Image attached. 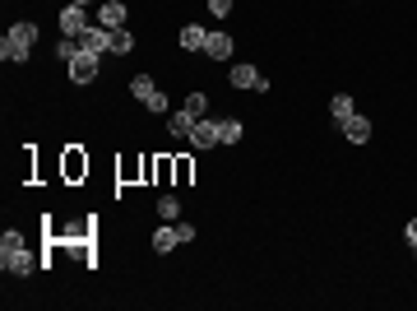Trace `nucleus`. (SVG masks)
<instances>
[{
  "mask_svg": "<svg viewBox=\"0 0 417 311\" xmlns=\"http://www.w3.org/2000/svg\"><path fill=\"white\" fill-rule=\"evenodd\" d=\"M176 237H181V242H195V223H176Z\"/></svg>",
  "mask_w": 417,
  "mask_h": 311,
  "instance_id": "24",
  "label": "nucleus"
},
{
  "mask_svg": "<svg viewBox=\"0 0 417 311\" xmlns=\"http://www.w3.org/2000/svg\"><path fill=\"white\" fill-rule=\"evenodd\" d=\"M413 251H417V246H413Z\"/></svg>",
  "mask_w": 417,
  "mask_h": 311,
  "instance_id": "27",
  "label": "nucleus"
},
{
  "mask_svg": "<svg viewBox=\"0 0 417 311\" xmlns=\"http://www.w3.org/2000/svg\"><path fill=\"white\" fill-rule=\"evenodd\" d=\"M111 33H116V28H102V23H88L84 33H79V47H84V51H93V56H107V51H111Z\"/></svg>",
  "mask_w": 417,
  "mask_h": 311,
  "instance_id": "4",
  "label": "nucleus"
},
{
  "mask_svg": "<svg viewBox=\"0 0 417 311\" xmlns=\"http://www.w3.org/2000/svg\"><path fill=\"white\" fill-rule=\"evenodd\" d=\"M130 93H135V98H139V102H149V98H154V93H158V84H154V79H149V75H135V79H130Z\"/></svg>",
  "mask_w": 417,
  "mask_h": 311,
  "instance_id": "15",
  "label": "nucleus"
},
{
  "mask_svg": "<svg viewBox=\"0 0 417 311\" xmlns=\"http://www.w3.org/2000/svg\"><path fill=\"white\" fill-rule=\"evenodd\" d=\"M339 130L348 135L352 145H366V140H371V121H366V116H357V111H352L348 121H339Z\"/></svg>",
  "mask_w": 417,
  "mask_h": 311,
  "instance_id": "8",
  "label": "nucleus"
},
{
  "mask_svg": "<svg viewBox=\"0 0 417 311\" xmlns=\"http://www.w3.org/2000/svg\"><path fill=\"white\" fill-rule=\"evenodd\" d=\"M70 5H93V0H70Z\"/></svg>",
  "mask_w": 417,
  "mask_h": 311,
  "instance_id": "26",
  "label": "nucleus"
},
{
  "mask_svg": "<svg viewBox=\"0 0 417 311\" xmlns=\"http://www.w3.org/2000/svg\"><path fill=\"white\" fill-rule=\"evenodd\" d=\"M246 126L242 121H218V145H242Z\"/></svg>",
  "mask_w": 417,
  "mask_h": 311,
  "instance_id": "13",
  "label": "nucleus"
},
{
  "mask_svg": "<svg viewBox=\"0 0 417 311\" xmlns=\"http://www.w3.org/2000/svg\"><path fill=\"white\" fill-rule=\"evenodd\" d=\"M330 111H334V121H348V116H352V111H357V107H352V98H348V93H334Z\"/></svg>",
  "mask_w": 417,
  "mask_h": 311,
  "instance_id": "16",
  "label": "nucleus"
},
{
  "mask_svg": "<svg viewBox=\"0 0 417 311\" xmlns=\"http://www.w3.org/2000/svg\"><path fill=\"white\" fill-rule=\"evenodd\" d=\"M98 23L102 28H125V5L121 0H102L98 5Z\"/></svg>",
  "mask_w": 417,
  "mask_h": 311,
  "instance_id": "9",
  "label": "nucleus"
},
{
  "mask_svg": "<svg viewBox=\"0 0 417 311\" xmlns=\"http://www.w3.org/2000/svg\"><path fill=\"white\" fill-rule=\"evenodd\" d=\"M98 61H102V56H93V51H84V47H79V51L66 61V66H70V79H75V84H93V79H98Z\"/></svg>",
  "mask_w": 417,
  "mask_h": 311,
  "instance_id": "2",
  "label": "nucleus"
},
{
  "mask_svg": "<svg viewBox=\"0 0 417 311\" xmlns=\"http://www.w3.org/2000/svg\"><path fill=\"white\" fill-rule=\"evenodd\" d=\"M88 5H66V10H61V33H66V37H79V33H84V28H88Z\"/></svg>",
  "mask_w": 417,
  "mask_h": 311,
  "instance_id": "7",
  "label": "nucleus"
},
{
  "mask_svg": "<svg viewBox=\"0 0 417 311\" xmlns=\"http://www.w3.org/2000/svg\"><path fill=\"white\" fill-rule=\"evenodd\" d=\"M186 111H190V116L199 121V116L208 111V98H204V93H190V98H186Z\"/></svg>",
  "mask_w": 417,
  "mask_h": 311,
  "instance_id": "20",
  "label": "nucleus"
},
{
  "mask_svg": "<svg viewBox=\"0 0 417 311\" xmlns=\"http://www.w3.org/2000/svg\"><path fill=\"white\" fill-rule=\"evenodd\" d=\"M232 89H251V93H269V79H264L260 75V70H255V66H246V61H242V66H232Z\"/></svg>",
  "mask_w": 417,
  "mask_h": 311,
  "instance_id": "3",
  "label": "nucleus"
},
{
  "mask_svg": "<svg viewBox=\"0 0 417 311\" xmlns=\"http://www.w3.org/2000/svg\"><path fill=\"white\" fill-rule=\"evenodd\" d=\"M125 51H135V37L125 33V28H116V33H111V56H125Z\"/></svg>",
  "mask_w": 417,
  "mask_h": 311,
  "instance_id": "18",
  "label": "nucleus"
},
{
  "mask_svg": "<svg viewBox=\"0 0 417 311\" xmlns=\"http://www.w3.org/2000/svg\"><path fill=\"white\" fill-rule=\"evenodd\" d=\"M33 42H37V23H10V33L0 37V56L5 61H28L33 56Z\"/></svg>",
  "mask_w": 417,
  "mask_h": 311,
  "instance_id": "1",
  "label": "nucleus"
},
{
  "mask_svg": "<svg viewBox=\"0 0 417 311\" xmlns=\"http://www.w3.org/2000/svg\"><path fill=\"white\" fill-rule=\"evenodd\" d=\"M0 265H5V274H14V279H28V274H33L37 265H42V260H37V256H28V246H23V251H14V256H5Z\"/></svg>",
  "mask_w": 417,
  "mask_h": 311,
  "instance_id": "6",
  "label": "nucleus"
},
{
  "mask_svg": "<svg viewBox=\"0 0 417 311\" xmlns=\"http://www.w3.org/2000/svg\"><path fill=\"white\" fill-rule=\"evenodd\" d=\"M190 126H195V116H190L186 107H181V111H172V116H167V130H172L176 140H190Z\"/></svg>",
  "mask_w": 417,
  "mask_h": 311,
  "instance_id": "12",
  "label": "nucleus"
},
{
  "mask_svg": "<svg viewBox=\"0 0 417 311\" xmlns=\"http://www.w3.org/2000/svg\"><path fill=\"white\" fill-rule=\"evenodd\" d=\"M84 167H88V163H84V158H79V154H70V158H66V172H70V177H79Z\"/></svg>",
  "mask_w": 417,
  "mask_h": 311,
  "instance_id": "22",
  "label": "nucleus"
},
{
  "mask_svg": "<svg viewBox=\"0 0 417 311\" xmlns=\"http://www.w3.org/2000/svg\"><path fill=\"white\" fill-rule=\"evenodd\" d=\"M208 10L218 14V19H228V14H232V0H208Z\"/></svg>",
  "mask_w": 417,
  "mask_h": 311,
  "instance_id": "23",
  "label": "nucleus"
},
{
  "mask_svg": "<svg viewBox=\"0 0 417 311\" xmlns=\"http://www.w3.org/2000/svg\"><path fill=\"white\" fill-rule=\"evenodd\" d=\"M14 251H23V233H14V228H10V233L0 237V260L14 256Z\"/></svg>",
  "mask_w": 417,
  "mask_h": 311,
  "instance_id": "17",
  "label": "nucleus"
},
{
  "mask_svg": "<svg viewBox=\"0 0 417 311\" xmlns=\"http://www.w3.org/2000/svg\"><path fill=\"white\" fill-rule=\"evenodd\" d=\"M172 246H181V237H176V228H167V223H163V228L154 233V251L163 256V251H172Z\"/></svg>",
  "mask_w": 417,
  "mask_h": 311,
  "instance_id": "14",
  "label": "nucleus"
},
{
  "mask_svg": "<svg viewBox=\"0 0 417 311\" xmlns=\"http://www.w3.org/2000/svg\"><path fill=\"white\" fill-rule=\"evenodd\" d=\"M190 149H218V121L199 116V121L190 126Z\"/></svg>",
  "mask_w": 417,
  "mask_h": 311,
  "instance_id": "5",
  "label": "nucleus"
},
{
  "mask_svg": "<svg viewBox=\"0 0 417 311\" xmlns=\"http://www.w3.org/2000/svg\"><path fill=\"white\" fill-rule=\"evenodd\" d=\"M404 237H408V242L417 246V219H413V223H408V228H404Z\"/></svg>",
  "mask_w": 417,
  "mask_h": 311,
  "instance_id": "25",
  "label": "nucleus"
},
{
  "mask_svg": "<svg viewBox=\"0 0 417 311\" xmlns=\"http://www.w3.org/2000/svg\"><path fill=\"white\" fill-rule=\"evenodd\" d=\"M204 56H208V61H232V37L228 33H208Z\"/></svg>",
  "mask_w": 417,
  "mask_h": 311,
  "instance_id": "10",
  "label": "nucleus"
},
{
  "mask_svg": "<svg viewBox=\"0 0 417 311\" xmlns=\"http://www.w3.org/2000/svg\"><path fill=\"white\" fill-rule=\"evenodd\" d=\"M158 214H163V219L172 223L176 214H181V200H176V195H158Z\"/></svg>",
  "mask_w": 417,
  "mask_h": 311,
  "instance_id": "19",
  "label": "nucleus"
},
{
  "mask_svg": "<svg viewBox=\"0 0 417 311\" xmlns=\"http://www.w3.org/2000/svg\"><path fill=\"white\" fill-rule=\"evenodd\" d=\"M75 51H79V37H61V42H56V56H61V61H70Z\"/></svg>",
  "mask_w": 417,
  "mask_h": 311,
  "instance_id": "21",
  "label": "nucleus"
},
{
  "mask_svg": "<svg viewBox=\"0 0 417 311\" xmlns=\"http://www.w3.org/2000/svg\"><path fill=\"white\" fill-rule=\"evenodd\" d=\"M176 42L186 47V51H204V42H208V33L199 28V23H186L181 33H176Z\"/></svg>",
  "mask_w": 417,
  "mask_h": 311,
  "instance_id": "11",
  "label": "nucleus"
}]
</instances>
